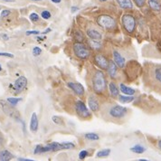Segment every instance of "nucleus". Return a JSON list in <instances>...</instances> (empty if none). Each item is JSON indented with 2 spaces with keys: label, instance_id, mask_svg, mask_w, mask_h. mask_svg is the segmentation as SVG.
<instances>
[{
  "label": "nucleus",
  "instance_id": "obj_1",
  "mask_svg": "<svg viewBox=\"0 0 161 161\" xmlns=\"http://www.w3.org/2000/svg\"><path fill=\"white\" fill-rule=\"evenodd\" d=\"M92 86L97 94H103L107 89V80L105 74L100 70H95L92 76Z\"/></svg>",
  "mask_w": 161,
  "mask_h": 161
},
{
  "label": "nucleus",
  "instance_id": "obj_2",
  "mask_svg": "<svg viewBox=\"0 0 161 161\" xmlns=\"http://www.w3.org/2000/svg\"><path fill=\"white\" fill-rule=\"evenodd\" d=\"M97 23L101 27L107 30L114 29L117 26V23L115 21V19L108 15H100L97 18Z\"/></svg>",
  "mask_w": 161,
  "mask_h": 161
},
{
  "label": "nucleus",
  "instance_id": "obj_3",
  "mask_svg": "<svg viewBox=\"0 0 161 161\" xmlns=\"http://www.w3.org/2000/svg\"><path fill=\"white\" fill-rule=\"evenodd\" d=\"M73 52L77 58L80 60H86L90 57L91 52L88 47L82 43H75L73 44Z\"/></svg>",
  "mask_w": 161,
  "mask_h": 161
},
{
  "label": "nucleus",
  "instance_id": "obj_4",
  "mask_svg": "<svg viewBox=\"0 0 161 161\" xmlns=\"http://www.w3.org/2000/svg\"><path fill=\"white\" fill-rule=\"evenodd\" d=\"M121 22H122V25L124 27V29L129 33V34H132L137 26V22L135 17L130 14H124L121 17Z\"/></svg>",
  "mask_w": 161,
  "mask_h": 161
},
{
  "label": "nucleus",
  "instance_id": "obj_5",
  "mask_svg": "<svg viewBox=\"0 0 161 161\" xmlns=\"http://www.w3.org/2000/svg\"><path fill=\"white\" fill-rule=\"evenodd\" d=\"M75 108V111L77 113V115L82 119H88L92 117V113L87 108V106L85 105V103L81 101H77L74 105Z\"/></svg>",
  "mask_w": 161,
  "mask_h": 161
},
{
  "label": "nucleus",
  "instance_id": "obj_6",
  "mask_svg": "<svg viewBox=\"0 0 161 161\" xmlns=\"http://www.w3.org/2000/svg\"><path fill=\"white\" fill-rule=\"evenodd\" d=\"M127 113H128V109L120 105H114L109 110V115L115 119H119L124 118L127 115Z\"/></svg>",
  "mask_w": 161,
  "mask_h": 161
},
{
  "label": "nucleus",
  "instance_id": "obj_7",
  "mask_svg": "<svg viewBox=\"0 0 161 161\" xmlns=\"http://www.w3.org/2000/svg\"><path fill=\"white\" fill-rule=\"evenodd\" d=\"M150 79L154 85L161 90V64L155 65L151 68Z\"/></svg>",
  "mask_w": 161,
  "mask_h": 161
},
{
  "label": "nucleus",
  "instance_id": "obj_8",
  "mask_svg": "<svg viewBox=\"0 0 161 161\" xmlns=\"http://www.w3.org/2000/svg\"><path fill=\"white\" fill-rule=\"evenodd\" d=\"M0 106H1V108H2V110H4V112L7 113L8 116L14 118V119H18L19 114H18V112L13 108L14 106H12V105L8 106V104L5 103V102H3V101H0Z\"/></svg>",
  "mask_w": 161,
  "mask_h": 161
},
{
  "label": "nucleus",
  "instance_id": "obj_9",
  "mask_svg": "<svg viewBox=\"0 0 161 161\" xmlns=\"http://www.w3.org/2000/svg\"><path fill=\"white\" fill-rule=\"evenodd\" d=\"M27 85V79L25 76H20L18 79H16L14 83V89L16 92H21L25 90Z\"/></svg>",
  "mask_w": 161,
  "mask_h": 161
},
{
  "label": "nucleus",
  "instance_id": "obj_10",
  "mask_svg": "<svg viewBox=\"0 0 161 161\" xmlns=\"http://www.w3.org/2000/svg\"><path fill=\"white\" fill-rule=\"evenodd\" d=\"M94 62H95L96 65L100 67L103 70H107L108 65H109V60L106 58L105 56H103V54H98L96 55L94 58Z\"/></svg>",
  "mask_w": 161,
  "mask_h": 161
},
{
  "label": "nucleus",
  "instance_id": "obj_11",
  "mask_svg": "<svg viewBox=\"0 0 161 161\" xmlns=\"http://www.w3.org/2000/svg\"><path fill=\"white\" fill-rule=\"evenodd\" d=\"M68 87L70 89H72L73 91V92L76 94V95L78 96H83L84 95V92H85V91H84V88H83V86L80 84V83H78V82H73V81H71V82H68Z\"/></svg>",
  "mask_w": 161,
  "mask_h": 161
},
{
  "label": "nucleus",
  "instance_id": "obj_12",
  "mask_svg": "<svg viewBox=\"0 0 161 161\" xmlns=\"http://www.w3.org/2000/svg\"><path fill=\"white\" fill-rule=\"evenodd\" d=\"M88 104L90 110L93 112H97L100 110V103L98 99L94 95H90L88 98Z\"/></svg>",
  "mask_w": 161,
  "mask_h": 161
},
{
  "label": "nucleus",
  "instance_id": "obj_13",
  "mask_svg": "<svg viewBox=\"0 0 161 161\" xmlns=\"http://www.w3.org/2000/svg\"><path fill=\"white\" fill-rule=\"evenodd\" d=\"M113 61L114 63L117 64L118 67L119 68H124L125 64H126V62H125L124 57L117 51V50H114L113 51Z\"/></svg>",
  "mask_w": 161,
  "mask_h": 161
},
{
  "label": "nucleus",
  "instance_id": "obj_14",
  "mask_svg": "<svg viewBox=\"0 0 161 161\" xmlns=\"http://www.w3.org/2000/svg\"><path fill=\"white\" fill-rule=\"evenodd\" d=\"M107 71H108V73H109V75H110V77L111 79H115L116 78L118 69L117 64L114 63V61H111V60L109 61V65H108V68H107Z\"/></svg>",
  "mask_w": 161,
  "mask_h": 161
},
{
  "label": "nucleus",
  "instance_id": "obj_15",
  "mask_svg": "<svg viewBox=\"0 0 161 161\" xmlns=\"http://www.w3.org/2000/svg\"><path fill=\"white\" fill-rule=\"evenodd\" d=\"M38 117L36 112H34L31 116V119H30V130L34 133H36L38 130Z\"/></svg>",
  "mask_w": 161,
  "mask_h": 161
},
{
  "label": "nucleus",
  "instance_id": "obj_16",
  "mask_svg": "<svg viewBox=\"0 0 161 161\" xmlns=\"http://www.w3.org/2000/svg\"><path fill=\"white\" fill-rule=\"evenodd\" d=\"M87 36L91 40H96V41H100L103 38L102 34L95 29H89L87 31Z\"/></svg>",
  "mask_w": 161,
  "mask_h": 161
},
{
  "label": "nucleus",
  "instance_id": "obj_17",
  "mask_svg": "<svg viewBox=\"0 0 161 161\" xmlns=\"http://www.w3.org/2000/svg\"><path fill=\"white\" fill-rule=\"evenodd\" d=\"M147 5L155 12H160L161 3L159 0H147Z\"/></svg>",
  "mask_w": 161,
  "mask_h": 161
},
{
  "label": "nucleus",
  "instance_id": "obj_18",
  "mask_svg": "<svg viewBox=\"0 0 161 161\" xmlns=\"http://www.w3.org/2000/svg\"><path fill=\"white\" fill-rule=\"evenodd\" d=\"M119 91L125 94V95H130V96H134V94L136 93V91L131 87H129L127 85H125L123 83H121L119 85Z\"/></svg>",
  "mask_w": 161,
  "mask_h": 161
},
{
  "label": "nucleus",
  "instance_id": "obj_19",
  "mask_svg": "<svg viewBox=\"0 0 161 161\" xmlns=\"http://www.w3.org/2000/svg\"><path fill=\"white\" fill-rule=\"evenodd\" d=\"M109 87V91L110 92V95L114 98H117L119 95V89L118 88L117 84L114 82H110V84L108 85Z\"/></svg>",
  "mask_w": 161,
  "mask_h": 161
},
{
  "label": "nucleus",
  "instance_id": "obj_20",
  "mask_svg": "<svg viewBox=\"0 0 161 161\" xmlns=\"http://www.w3.org/2000/svg\"><path fill=\"white\" fill-rule=\"evenodd\" d=\"M119 6L123 9H132L133 3L131 0H116Z\"/></svg>",
  "mask_w": 161,
  "mask_h": 161
},
{
  "label": "nucleus",
  "instance_id": "obj_21",
  "mask_svg": "<svg viewBox=\"0 0 161 161\" xmlns=\"http://www.w3.org/2000/svg\"><path fill=\"white\" fill-rule=\"evenodd\" d=\"M13 158V155L8 150H2L0 151V160L1 161H9Z\"/></svg>",
  "mask_w": 161,
  "mask_h": 161
},
{
  "label": "nucleus",
  "instance_id": "obj_22",
  "mask_svg": "<svg viewBox=\"0 0 161 161\" xmlns=\"http://www.w3.org/2000/svg\"><path fill=\"white\" fill-rule=\"evenodd\" d=\"M130 151L136 154H142L146 151V147H143L142 145H140V144H136L135 146L130 147Z\"/></svg>",
  "mask_w": 161,
  "mask_h": 161
},
{
  "label": "nucleus",
  "instance_id": "obj_23",
  "mask_svg": "<svg viewBox=\"0 0 161 161\" xmlns=\"http://www.w3.org/2000/svg\"><path fill=\"white\" fill-rule=\"evenodd\" d=\"M119 101L121 103H129L134 101V96L130 95H119Z\"/></svg>",
  "mask_w": 161,
  "mask_h": 161
},
{
  "label": "nucleus",
  "instance_id": "obj_24",
  "mask_svg": "<svg viewBox=\"0 0 161 161\" xmlns=\"http://www.w3.org/2000/svg\"><path fill=\"white\" fill-rule=\"evenodd\" d=\"M110 154V149H108V148H106V149H102V150H100V151H98L97 152V158H106V157H109Z\"/></svg>",
  "mask_w": 161,
  "mask_h": 161
},
{
  "label": "nucleus",
  "instance_id": "obj_25",
  "mask_svg": "<svg viewBox=\"0 0 161 161\" xmlns=\"http://www.w3.org/2000/svg\"><path fill=\"white\" fill-rule=\"evenodd\" d=\"M89 44H90V46H91L92 49H94V50H99V49H101V47H102L101 42L96 41V40H91V41L89 42Z\"/></svg>",
  "mask_w": 161,
  "mask_h": 161
},
{
  "label": "nucleus",
  "instance_id": "obj_26",
  "mask_svg": "<svg viewBox=\"0 0 161 161\" xmlns=\"http://www.w3.org/2000/svg\"><path fill=\"white\" fill-rule=\"evenodd\" d=\"M85 139H87L88 140H92V141H95V140H99L100 139V137L98 134H95V133H86L84 135Z\"/></svg>",
  "mask_w": 161,
  "mask_h": 161
},
{
  "label": "nucleus",
  "instance_id": "obj_27",
  "mask_svg": "<svg viewBox=\"0 0 161 161\" xmlns=\"http://www.w3.org/2000/svg\"><path fill=\"white\" fill-rule=\"evenodd\" d=\"M20 101H22V98H8V100H7V102L8 103H9L10 105H12V106H16L17 105V103H19Z\"/></svg>",
  "mask_w": 161,
  "mask_h": 161
},
{
  "label": "nucleus",
  "instance_id": "obj_28",
  "mask_svg": "<svg viewBox=\"0 0 161 161\" xmlns=\"http://www.w3.org/2000/svg\"><path fill=\"white\" fill-rule=\"evenodd\" d=\"M74 38H75V40H76L78 43H82V42L84 41V36H83V34H82L80 31H77V32L75 33Z\"/></svg>",
  "mask_w": 161,
  "mask_h": 161
},
{
  "label": "nucleus",
  "instance_id": "obj_29",
  "mask_svg": "<svg viewBox=\"0 0 161 161\" xmlns=\"http://www.w3.org/2000/svg\"><path fill=\"white\" fill-rule=\"evenodd\" d=\"M52 120H53V122L55 125H59V126L64 125V120H63V119L61 117H59V116H56V115H53V116L52 117Z\"/></svg>",
  "mask_w": 161,
  "mask_h": 161
},
{
  "label": "nucleus",
  "instance_id": "obj_30",
  "mask_svg": "<svg viewBox=\"0 0 161 161\" xmlns=\"http://www.w3.org/2000/svg\"><path fill=\"white\" fill-rule=\"evenodd\" d=\"M62 146H63V150L64 149H73L75 147V145L73 142H62Z\"/></svg>",
  "mask_w": 161,
  "mask_h": 161
},
{
  "label": "nucleus",
  "instance_id": "obj_31",
  "mask_svg": "<svg viewBox=\"0 0 161 161\" xmlns=\"http://www.w3.org/2000/svg\"><path fill=\"white\" fill-rule=\"evenodd\" d=\"M51 13H50L48 10H44V11H43V12L41 13V16H42L44 19H45V20L50 19V18H51Z\"/></svg>",
  "mask_w": 161,
  "mask_h": 161
},
{
  "label": "nucleus",
  "instance_id": "obj_32",
  "mask_svg": "<svg viewBox=\"0 0 161 161\" xmlns=\"http://www.w3.org/2000/svg\"><path fill=\"white\" fill-rule=\"evenodd\" d=\"M133 1L138 8H143L146 4L147 0H133Z\"/></svg>",
  "mask_w": 161,
  "mask_h": 161
},
{
  "label": "nucleus",
  "instance_id": "obj_33",
  "mask_svg": "<svg viewBox=\"0 0 161 161\" xmlns=\"http://www.w3.org/2000/svg\"><path fill=\"white\" fill-rule=\"evenodd\" d=\"M41 53H42V49L40 47H38V46L34 47V49H33V54H34V56H39Z\"/></svg>",
  "mask_w": 161,
  "mask_h": 161
},
{
  "label": "nucleus",
  "instance_id": "obj_34",
  "mask_svg": "<svg viewBox=\"0 0 161 161\" xmlns=\"http://www.w3.org/2000/svg\"><path fill=\"white\" fill-rule=\"evenodd\" d=\"M87 156H88V151L87 150H81L80 153H79V159L83 160V159L86 158Z\"/></svg>",
  "mask_w": 161,
  "mask_h": 161
},
{
  "label": "nucleus",
  "instance_id": "obj_35",
  "mask_svg": "<svg viewBox=\"0 0 161 161\" xmlns=\"http://www.w3.org/2000/svg\"><path fill=\"white\" fill-rule=\"evenodd\" d=\"M30 20L33 22H38L39 21V15H37L36 13H32L29 16Z\"/></svg>",
  "mask_w": 161,
  "mask_h": 161
},
{
  "label": "nucleus",
  "instance_id": "obj_36",
  "mask_svg": "<svg viewBox=\"0 0 161 161\" xmlns=\"http://www.w3.org/2000/svg\"><path fill=\"white\" fill-rule=\"evenodd\" d=\"M11 14V11L10 10H8V9H5V10H3L2 12H1V18H4V17H7L8 15Z\"/></svg>",
  "mask_w": 161,
  "mask_h": 161
},
{
  "label": "nucleus",
  "instance_id": "obj_37",
  "mask_svg": "<svg viewBox=\"0 0 161 161\" xmlns=\"http://www.w3.org/2000/svg\"><path fill=\"white\" fill-rule=\"evenodd\" d=\"M0 56H4V57H8V58H13L14 54L9 53H0Z\"/></svg>",
  "mask_w": 161,
  "mask_h": 161
},
{
  "label": "nucleus",
  "instance_id": "obj_38",
  "mask_svg": "<svg viewBox=\"0 0 161 161\" xmlns=\"http://www.w3.org/2000/svg\"><path fill=\"white\" fill-rule=\"evenodd\" d=\"M41 147H42V145H37V146L36 147V148H35V150H34V154H35V155L41 154Z\"/></svg>",
  "mask_w": 161,
  "mask_h": 161
},
{
  "label": "nucleus",
  "instance_id": "obj_39",
  "mask_svg": "<svg viewBox=\"0 0 161 161\" xmlns=\"http://www.w3.org/2000/svg\"><path fill=\"white\" fill-rule=\"evenodd\" d=\"M26 36H31V35H39L40 32L39 31H27L26 33Z\"/></svg>",
  "mask_w": 161,
  "mask_h": 161
},
{
  "label": "nucleus",
  "instance_id": "obj_40",
  "mask_svg": "<svg viewBox=\"0 0 161 161\" xmlns=\"http://www.w3.org/2000/svg\"><path fill=\"white\" fill-rule=\"evenodd\" d=\"M79 10V8H77V7H72V8H71V12L72 13H75L76 11H78Z\"/></svg>",
  "mask_w": 161,
  "mask_h": 161
},
{
  "label": "nucleus",
  "instance_id": "obj_41",
  "mask_svg": "<svg viewBox=\"0 0 161 161\" xmlns=\"http://www.w3.org/2000/svg\"><path fill=\"white\" fill-rule=\"evenodd\" d=\"M18 161H33V159H29V158H17Z\"/></svg>",
  "mask_w": 161,
  "mask_h": 161
},
{
  "label": "nucleus",
  "instance_id": "obj_42",
  "mask_svg": "<svg viewBox=\"0 0 161 161\" xmlns=\"http://www.w3.org/2000/svg\"><path fill=\"white\" fill-rule=\"evenodd\" d=\"M1 36H2V38H3L4 40H6V41H7V40H8V39H9V37H8V35H6V34H4V35H2Z\"/></svg>",
  "mask_w": 161,
  "mask_h": 161
},
{
  "label": "nucleus",
  "instance_id": "obj_43",
  "mask_svg": "<svg viewBox=\"0 0 161 161\" xmlns=\"http://www.w3.org/2000/svg\"><path fill=\"white\" fill-rule=\"evenodd\" d=\"M52 2H53V3H55V4H58V3H61V1L62 0H51Z\"/></svg>",
  "mask_w": 161,
  "mask_h": 161
},
{
  "label": "nucleus",
  "instance_id": "obj_44",
  "mask_svg": "<svg viewBox=\"0 0 161 161\" xmlns=\"http://www.w3.org/2000/svg\"><path fill=\"white\" fill-rule=\"evenodd\" d=\"M50 31H51V28H48V29L45 30V31H44V33H43V34H44V35H45V34H47V33H49Z\"/></svg>",
  "mask_w": 161,
  "mask_h": 161
},
{
  "label": "nucleus",
  "instance_id": "obj_45",
  "mask_svg": "<svg viewBox=\"0 0 161 161\" xmlns=\"http://www.w3.org/2000/svg\"><path fill=\"white\" fill-rule=\"evenodd\" d=\"M3 1H5V2H15V0H3Z\"/></svg>",
  "mask_w": 161,
  "mask_h": 161
},
{
  "label": "nucleus",
  "instance_id": "obj_46",
  "mask_svg": "<svg viewBox=\"0 0 161 161\" xmlns=\"http://www.w3.org/2000/svg\"><path fill=\"white\" fill-rule=\"evenodd\" d=\"M158 147L161 149V139L158 141Z\"/></svg>",
  "mask_w": 161,
  "mask_h": 161
},
{
  "label": "nucleus",
  "instance_id": "obj_47",
  "mask_svg": "<svg viewBox=\"0 0 161 161\" xmlns=\"http://www.w3.org/2000/svg\"><path fill=\"white\" fill-rule=\"evenodd\" d=\"M139 161H147V159H145V158H139Z\"/></svg>",
  "mask_w": 161,
  "mask_h": 161
},
{
  "label": "nucleus",
  "instance_id": "obj_48",
  "mask_svg": "<svg viewBox=\"0 0 161 161\" xmlns=\"http://www.w3.org/2000/svg\"><path fill=\"white\" fill-rule=\"evenodd\" d=\"M100 1H101V2H106L107 0H100Z\"/></svg>",
  "mask_w": 161,
  "mask_h": 161
},
{
  "label": "nucleus",
  "instance_id": "obj_49",
  "mask_svg": "<svg viewBox=\"0 0 161 161\" xmlns=\"http://www.w3.org/2000/svg\"><path fill=\"white\" fill-rule=\"evenodd\" d=\"M32 1H42V0H32Z\"/></svg>",
  "mask_w": 161,
  "mask_h": 161
},
{
  "label": "nucleus",
  "instance_id": "obj_50",
  "mask_svg": "<svg viewBox=\"0 0 161 161\" xmlns=\"http://www.w3.org/2000/svg\"><path fill=\"white\" fill-rule=\"evenodd\" d=\"M1 70H2V66L0 65V71H1Z\"/></svg>",
  "mask_w": 161,
  "mask_h": 161
}]
</instances>
